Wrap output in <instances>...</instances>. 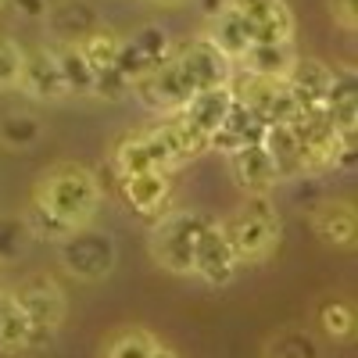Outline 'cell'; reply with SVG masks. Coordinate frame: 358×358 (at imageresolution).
Returning <instances> with one entry per match:
<instances>
[{"mask_svg":"<svg viewBox=\"0 0 358 358\" xmlns=\"http://www.w3.org/2000/svg\"><path fill=\"white\" fill-rule=\"evenodd\" d=\"M40 208H47V212L65 222L69 229H83L90 226V219L97 215V204H101V183L97 176L76 165V162H62L54 165L50 172H43V179L36 183L33 197Z\"/></svg>","mask_w":358,"mask_h":358,"instance_id":"6da1fadb","label":"cell"},{"mask_svg":"<svg viewBox=\"0 0 358 358\" xmlns=\"http://www.w3.org/2000/svg\"><path fill=\"white\" fill-rule=\"evenodd\" d=\"M222 233L233 248L236 265H258L280 244V215L268 194H248L241 212L222 222Z\"/></svg>","mask_w":358,"mask_h":358,"instance_id":"7a4b0ae2","label":"cell"},{"mask_svg":"<svg viewBox=\"0 0 358 358\" xmlns=\"http://www.w3.org/2000/svg\"><path fill=\"white\" fill-rule=\"evenodd\" d=\"M204 226V215L197 212H172L162 215L158 226L151 229V258L176 276L194 273V241Z\"/></svg>","mask_w":358,"mask_h":358,"instance_id":"3957f363","label":"cell"},{"mask_svg":"<svg viewBox=\"0 0 358 358\" xmlns=\"http://www.w3.org/2000/svg\"><path fill=\"white\" fill-rule=\"evenodd\" d=\"M11 297L25 312V319L33 322V348L50 344V337L62 330V322H65V294L57 287V280L36 273V276L22 280Z\"/></svg>","mask_w":358,"mask_h":358,"instance_id":"277c9868","label":"cell"},{"mask_svg":"<svg viewBox=\"0 0 358 358\" xmlns=\"http://www.w3.org/2000/svg\"><path fill=\"white\" fill-rule=\"evenodd\" d=\"M133 94L151 108V111H162V115H172L179 111L190 97H194V86L187 79V72L179 69L176 54H169L158 69H151L147 76L133 79Z\"/></svg>","mask_w":358,"mask_h":358,"instance_id":"5b68a950","label":"cell"},{"mask_svg":"<svg viewBox=\"0 0 358 358\" xmlns=\"http://www.w3.org/2000/svg\"><path fill=\"white\" fill-rule=\"evenodd\" d=\"M57 244H62V262L79 280H104L115 268V244L104 233H94L83 226V229H72Z\"/></svg>","mask_w":358,"mask_h":358,"instance_id":"8992f818","label":"cell"},{"mask_svg":"<svg viewBox=\"0 0 358 358\" xmlns=\"http://www.w3.org/2000/svg\"><path fill=\"white\" fill-rule=\"evenodd\" d=\"M194 273L208 283V287H226L236 276V258L233 248L222 233V222L204 219L197 241H194Z\"/></svg>","mask_w":358,"mask_h":358,"instance_id":"52a82bcc","label":"cell"},{"mask_svg":"<svg viewBox=\"0 0 358 358\" xmlns=\"http://www.w3.org/2000/svg\"><path fill=\"white\" fill-rule=\"evenodd\" d=\"M172 54H176L179 69L187 72L194 94H197V90H208V86H222L233 76V62L208 36H197V40L183 43L179 50H172Z\"/></svg>","mask_w":358,"mask_h":358,"instance_id":"ba28073f","label":"cell"},{"mask_svg":"<svg viewBox=\"0 0 358 358\" xmlns=\"http://www.w3.org/2000/svg\"><path fill=\"white\" fill-rule=\"evenodd\" d=\"M322 111L334 122V129L341 133L344 147H355V129H358V79H355V69H337L330 76V90H326Z\"/></svg>","mask_w":358,"mask_h":358,"instance_id":"9c48e42d","label":"cell"},{"mask_svg":"<svg viewBox=\"0 0 358 358\" xmlns=\"http://www.w3.org/2000/svg\"><path fill=\"white\" fill-rule=\"evenodd\" d=\"M18 86L29 97L36 101H62L69 94V86L57 69V57L50 47H36V50H22V76Z\"/></svg>","mask_w":358,"mask_h":358,"instance_id":"30bf717a","label":"cell"},{"mask_svg":"<svg viewBox=\"0 0 358 358\" xmlns=\"http://www.w3.org/2000/svg\"><path fill=\"white\" fill-rule=\"evenodd\" d=\"M251 25L255 43H294V15L287 0H229Z\"/></svg>","mask_w":358,"mask_h":358,"instance_id":"8fae6325","label":"cell"},{"mask_svg":"<svg viewBox=\"0 0 358 358\" xmlns=\"http://www.w3.org/2000/svg\"><path fill=\"white\" fill-rule=\"evenodd\" d=\"M265 118L258 111H251L248 104L241 101H233L226 118H222V126L208 136V151H219V155H233V151H241V147L248 143H262L265 136Z\"/></svg>","mask_w":358,"mask_h":358,"instance_id":"7c38bea8","label":"cell"},{"mask_svg":"<svg viewBox=\"0 0 358 358\" xmlns=\"http://www.w3.org/2000/svg\"><path fill=\"white\" fill-rule=\"evenodd\" d=\"M226 158H229V172L236 179V187L244 194H273L280 187V172L262 143H248Z\"/></svg>","mask_w":358,"mask_h":358,"instance_id":"4fadbf2b","label":"cell"},{"mask_svg":"<svg viewBox=\"0 0 358 358\" xmlns=\"http://www.w3.org/2000/svg\"><path fill=\"white\" fill-rule=\"evenodd\" d=\"M122 183V197L129 201V208L143 219H162L165 215V201H169V172L162 169H143V172H133Z\"/></svg>","mask_w":358,"mask_h":358,"instance_id":"5bb4252c","label":"cell"},{"mask_svg":"<svg viewBox=\"0 0 358 358\" xmlns=\"http://www.w3.org/2000/svg\"><path fill=\"white\" fill-rule=\"evenodd\" d=\"M229 104H233V90H229V83H222V86L197 90V94H194L183 108H179L176 115L183 118V122H187L194 133H201V136L208 140V136H212V133L222 126V118H226Z\"/></svg>","mask_w":358,"mask_h":358,"instance_id":"9a60e30c","label":"cell"},{"mask_svg":"<svg viewBox=\"0 0 358 358\" xmlns=\"http://www.w3.org/2000/svg\"><path fill=\"white\" fill-rule=\"evenodd\" d=\"M208 18H212V22H208V33H204V36L212 40V43L229 57V62L236 65V62L248 54V47L255 43V25H251L241 11H236L229 0H226L215 15H208Z\"/></svg>","mask_w":358,"mask_h":358,"instance_id":"2e32d148","label":"cell"},{"mask_svg":"<svg viewBox=\"0 0 358 358\" xmlns=\"http://www.w3.org/2000/svg\"><path fill=\"white\" fill-rule=\"evenodd\" d=\"M330 76L334 69H326L315 57H294V65L287 72V86L297 101V108L308 111V108H322L326 101V90H330Z\"/></svg>","mask_w":358,"mask_h":358,"instance_id":"e0dca14e","label":"cell"},{"mask_svg":"<svg viewBox=\"0 0 358 358\" xmlns=\"http://www.w3.org/2000/svg\"><path fill=\"white\" fill-rule=\"evenodd\" d=\"M312 226L322 244L330 248H351L358 233V215L348 201H322L312 212Z\"/></svg>","mask_w":358,"mask_h":358,"instance_id":"ac0fdd59","label":"cell"},{"mask_svg":"<svg viewBox=\"0 0 358 358\" xmlns=\"http://www.w3.org/2000/svg\"><path fill=\"white\" fill-rule=\"evenodd\" d=\"M262 147L273 158L276 172H280V183L287 179H301L305 176V165H301V147H297V136L287 122H268L265 126V136H262Z\"/></svg>","mask_w":358,"mask_h":358,"instance_id":"d6986e66","label":"cell"},{"mask_svg":"<svg viewBox=\"0 0 358 358\" xmlns=\"http://www.w3.org/2000/svg\"><path fill=\"white\" fill-rule=\"evenodd\" d=\"M294 43H251L248 54L241 57L244 72H255V76H265V79H287L290 65H294Z\"/></svg>","mask_w":358,"mask_h":358,"instance_id":"ffe728a7","label":"cell"},{"mask_svg":"<svg viewBox=\"0 0 358 358\" xmlns=\"http://www.w3.org/2000/svg\"><path fill=\"white\" fill-rule=\"evenodd\" d=\"M33 348V322L25 319L18 301L8 294H0V351H22Z\"/></svg>","mask_w":358,"mask_h":358,"instance_id":"44dd1931","label":"cell"},{"mask_svg":"<svg viewBox=\"0 0 358 358\" xmlns=\"http://www.w3.org/2000/svg\"><path fill=\"white\" fill-rule=\"evenodd\" d=\"M50 50L57 57V69H62V79L69 86V94H90V86H94V69H90V62L79 54V47L62 40Z\"/></svg>","mask_w":358,"mask_h":358,"instance_id":"7402d4cb","label":"cell"},{"mask_svg":"<svg viewBox=\"0 0 358 358\" xmlns=\"http://www.w3.org/2000/svg\"><path fill=\"white\" fill-rule=\"evenodd\" d=\"M76 47L90 62V69H108V65H115V54H118V47H122V36L111 33V29H97L94 25L86 36L76 40Z\"/></svg>","mask_w":358,"mask_h":358,"instance_id":"603a6c76","label":"cell"},{"mask_svg":"<svg viewBox=\"0 0 358 358\" xmlns=\"http://www.w3.org/2000/svg\"><path fill=\"white\" fill-rule=\"evenodd\" d=\"M265 358H322L315 337L301 330H283L265 344Z\"/></svg>","mask_w":358,"mask_h":358,"instance_id":"cb8c5ba5","label":"cell"},{"mask_svg":"<svg viewBox=\"0 0 358 358\" xmlns=\"http://www.w3.org/2000/svg\"><path fill=\"white\" fill-rule=\"evenodd\" d=\"M111 165H115L118 179H126V176H133V172H143V169H155V165H151V155H147V147H143V136H140V133H129L126 140H118Z\"/></svg>","mask_w":358,"mask_h":358,"instance_id":"d4e9b609","label":"cell"},{"mask_svg":"<svg viewBox=\"0 0 358 358\" xmlns=\"http://www.w3.org/2000/svg\"><path fill=\"white\" fill-rule=\"evenodd\" d=\"M94 25H97V18H94V11H90L86 4H65V8L54 11V29H57V36H62L65 43H76Z\"/></svg>","mask_w":358,"mask_h":358,"instance_id":"484cf974","label":"cell"},{"mask_svg":"<svg viewBox=\"0 0 358 358\" xmlns=\"http://www.w3.org/2000/svg\"><path fill=\"white\" fill-rule=\"evenodd\" d=\"M158 341L147 330H122L108 344V358H151Z\"/></svg>","mask_w":358,"mask_h":358,"instance_id":"4316f807","label":"cell"},{"mask_svg":"<svg viewBox=\"0 0 358 358\" xmlns=\"http://www.w3.org/2000/svg\"><path fill=\"white\" fill-rule=\"evenodd\" d=\"M319 322H322V330L330 334L334 341H351L355 337V308H351V301H330V305H322Z\"/></svg>","mask_w":358,"mask_h":358,"instance_id":"83f0119b","label":"cell"},{"mask_svg":"<svg viewBox=\"0 0 358 358\" xmlns=\"http://www.w3.org/2000/svg\"><path fill=\"white\" fill-rule=\"evenodd\" d=\"M36 140H40V122L33 115H8L0 122V143L15 147V151H22V147L36 143Z\"/></svg>","mask_w":358,"mask_h":358,"instance_id":"f1b7e54d","label":"cell"},{"mask_svg":"<svg viewBox=\"0 0 358 358\" xmlns=\"http://www.w3.org/2000/svg\"><path fill=\"white\" fill-rule=\"evenodd\" d=\"M90 94L101 97V101H122V97L133 94V83H129L122 72H118L115 65L94 69V86H90Z\"/></svg>","mask_w":358,"mask_h":358,"instance_id":"f546056e","label":"cell"},{"mask_svg":"<svg viewBox=\"0 0 358 358\" xmlns=\"http://www.w3.org/2000/svg\"><path fill=\"white\" fill-rule=\"evenodd\" d=\"M29 241V229L22 219H0V265L18 262Z\"/></svg>","mask_w":358,"mask_h":358,"instance_id":"4dcf8cb0","label":"cell"},{"mask_svg":"<svg viewBox=\"0 0 358 358\" xmlns=\"http://www.w3.org/2000/svg\"><path fill=\"white\" fill-rule=\"evenodd\" d=\"M115 69H118V72H122V76L133 83V79L147 76V72H151V69H158V65H155L147 54H140L133 40H122V47H118V54H115Z\"/></svg>","mask_w":358,"mask_h":358,"instance_id":"1f68e13d","label":"cell"},{"mask_svg":"<svg viewBox=\"0 0 358 358\" xmlns=\"http://www.w3.org/2000/svg\"><path fill=\"white\" fill-rule=\"evenodd\" d=\"M133 43H136L140 54L151 57L155 65H162L165 57L172 54V43H169V36H165V29H162V25H143L140 33L133 36Z\"/></svg>","mask_w":358,"mask_h":358,"instance_id":"d6a6232c","label":"cell"},{"mask_svg":"<svg viewBox=\"0 0 358 358\" xmlns=\"http://www.w3.org/2000/svg\"><path fill=\"white\" fill-rule=\"evenodd\" d=\"M22 76V47L15 40H0V90L18 86Z\"/></svg>","mask_w":358,"mask_h":358,"instance_id":"836d02e7","label":"cell"},{"mask_svg":"<svg viewBox=\"0 0 358 358\" xmlns=\"http://www.w3.org/2000/svg\"><path fill=\"white\" fill-rule=\"evenodd\" d=\"M330 15L337 18V25L355 29L358 25V0H330Z\"/></svg>","mask_w":358,"mask_h":358,"instance_id":"e575fe53","label":"cell"},{"mask_svg":"<svg viewBox=\"0 0 358 358\" xmlns=\"http://www.w3.org/2000/svg\"><path fill=\"white\" fill-rule=\"evenodd\" d=\"M15 8H18L25 18H43V15H47V0H15Z\"/></svg>","mask_w":358,"mask_h":358,"instance_id":"d590c367","label":"cell"},{"mask_svg":"<svg viewBox=\"0 0 358 358\" xmlns=\"http://www.w3.org/2000/svg\"><path fill=\"white\" fill-rule=\"evenodd\" d=\"M151 358H176V351H172V348H165V344H158Z\"/></svg>","mask_w":358,"mask_h":358,"instance_id":"8d00e7d4","label":"cell"},{"mask_svg":"<svg viewBox=\"0 0 358 358\" xmlns=\"http://www.w3.org/2000/svg\"><path fill=\"white\" fill-rule=\"evenodd\" d=\"M0 294H8V280H4V268H0Z\"/></svg>","mask_w":358,"mask_h":358,"instance_id":"74e56055","label":"cell"},{"mask_svg":"<svg viewBox=\"0 0 358 358\" xmlns=\"http://www.w3.org/2000/svg\"><path fill=\"white\" fill-rule=\"evenodd\" d=\"M155 4H183V0H155Z\"/></svg>","mask_w":358,"mask_h":358,"instance_id":"f35d334b","label":"cell"},{"mask_svg":"<svg viewBox=\"0 0 358 358\" xmlns=\"http://www.w3.org/2000/svg\"><path fill=\"white\" fill-rule=\"evenodd\" d=\"M0 4H4V0H0Z\"/></svg>","mask_w":358,"mask_h":358,"instance_id":"ab89813d","label":"cell"}]
</instances>
